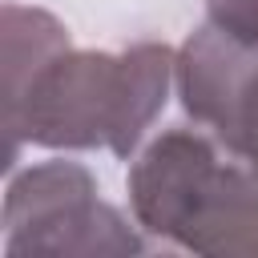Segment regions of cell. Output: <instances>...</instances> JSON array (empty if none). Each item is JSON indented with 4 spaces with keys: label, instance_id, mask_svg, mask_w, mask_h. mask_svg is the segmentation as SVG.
I'll return each mask as SVG.
<instances>
[{
    "label": "cell",
    "instance_id": "277c9868",
    "mask_svg": "<svg viewBox=\"0 0 258 258\" xmlns=\"http://www.w3.org/2000/svg\"><path fill=\"white\" fill-rule=\"evenodd\" d=\"M173 89L194 125L258 169V44H242L206 20L177 48Z\"/></svg>",
    "mask_w": 258,
    "mask_h": 258
},
{
    "label": "cell",
    "instance_id": "3957f363",
    "mask_svg": "<svg viewBox=\"0 0 258 258\" xmlns=\"http://www.w3.org/2000/svg\"><path fill=\"white\" fill-rule=\"evenodd\" d=\"M141 234L77 161H40L8 177L4 254H141Z\"/></svg>",
    "mask_w": 258,
    "mask_h": 258
},
{
    "label": "cell",
    "instance_id": "6da1fadb",
    "mask_svg": "<svg viewBox=\"0 0 258 258\" xmlns=\"http://www.w3.org/2000/svg\"><path fill=\"white\" fill-rule=\"evenodd\" d=\"M173 73L177 52L161 40H141L121 52L60 48L4 101L8 165L24 141L64 153L109 149L133 157L169 101Z\"/></svg>",
    "mask_w": 258,
    "mask_h": 258
},
{
    "label": "cell",
    "instance_id": "7a4b0ae2",
    "mask_svg": "<svg viewBox=\"0 0 258 258\" xmlns=\"http://www.w3.org/2000/svg\"><path fill=\"white\" fill-rule=\"evenodd\" d=\"M133 222L206 258H258V169L214 133L165 129L129 165Z\"/></svg>",
    "mask_w": 258,
    "mask_h": 258
},
{
    "label": "cell",
    "instance_id": "5b68a950",
    "mask_svg": "<svg viewBox=\"0 0 258 258\" xmlns=\"http://www.w3.org/2000/svg\"><path fill=\"white\" fill-rule=\"evenodd\" d=\"M206 20L242 44H258V0H206Z\"/></svg>",
    "mask_w": 258,
    "mask_h": 258
}]
</instances>
